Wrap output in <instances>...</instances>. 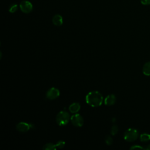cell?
I'll list each match as a JSON object with an SVG mask.
<instances>
[{
  "label": "cell",
  "instance_id": "19",
  "mask_svg": "<svg viewBox=\"0 0 150 150\" xmlns=\"http://www.w3.org/2000/svg\"><path fill=\"white\" fill-rule=\"evenodd\" d=\"M141 2L142 4L145 5H150V0H141Z\"/></svg>",
  "mask_w": 150,
  "mask_h": 150
},
{
  "label": "cell",
  "instance_id": "7",
  "mask_svg": "<svg viewBox=\"0 0 150 150\" xmlns=\"http://www.w3.org/2000/svg\"><path fill=\"white\" fill-rule=\"evenodd\" d=\"M32 128H33L32 124L25 122H20L16 125V127L17 131L20 132H26Z\"/></svg>",
  "mask_w": 150,
  "mask_h": 150
},
{
  "label": "cell",
  "instance_id": "6",
  "mask_svg": "<svg viewBox=\"0 0 150 150\" xmlns=\"http://www.w3.org/2000/svg\"><path fill=\"white\" fill-rule=\"evenodd\" d=\"M60 96V91L59 90L55 87H52L49 88L46 93V97L49 100H54L59 97Z\"/></svg>",
  "mask_w": 150,
  "mask_h": 150
},
{
  "label": "cell",
  "instance_id": "11",
  "mask_svg": "<svg viewBox=\"0 0 150 150\" xmlns=\"http://www.w3.org/2000/svg\"><path fill=\"white\" fill-rule=\"evenodd\" d=\"M142 72L145 76H150V62H148L144 64L142 68Z\"/></svg>",
  "mask_w": 150,
  "mask_h": 150
},
{
  "label": "cell",
  "instance_id": "13",
  "mask_svg": "<svg viewBox=\"0 0 150 150\" xmlns=\"http://www.w3.org/2000/svg\"><path fill=\"white\" fill-rule=\"evenodd\" d=\"M140 140L142 142H147L150 140V135L146 133L142 134L140 135Z\"/></svg>",
  "mask_w": 150,
  "mask_h": 150
},
{
  "label": "cell",
  "instance_id": "5",
  "mask_svg": "<svg viewBox=\"0 0 150 150\" xmlns=\"http://www.w3.org/2000/svg\"><path fill=\"white\" fill-rule=\"evenodd\" d=\"M71 122L73 125L77 127H81L84 124V120L82 116L79 114H74L70 118Z\"/></svg>",
  "mask_w": 150,
  "mask_h": 150
},
{
  "label": "cell",
  "instance_id": "17",
  "mask_svg": "<svg viewBox=\"0 0 150 150\" xmlns=\"http://www.w3.org/2000/svg\"><path fill=\"white\" fill-rule=\"evenodd\" d=\"M64 145H65V142L62 140L57 141V143L56 144V147L58 148H63L64 146Z\"/></svg>",
  "mask_w": 150,
  "mask_h": 150
},
{
  "label": "cell",
  "instance_id": "14",
  "mask_svg": "<svg viewBox=\"0 0 150 150\" xmlns=\"http://www.w3.org/2000/svg\"><path fill=\"white\" fill-rule=\"evenodd\" d=\"M18 5L16 4H15V3H14V4H12L9 6L8 11L11 13H15L18 10Z\"/></svg>",
  "mask_w": 150,
  "mask_h": 150
},
{
  "label": "cell",
  "instance_id": "18",
  "mask_svg": "<svg viewBox=\"0 0 150 150\" xmlns=\"http://www.w3.org/2000/svg\"><path fill=\"white\" fill-rule=\"evenodd\" d=\"M131 149H144V147L140 146V145H133L132 146L131 148H130Z\"/></svg>",
  "mask_w": 150,
  "mask_h": 150
},
{
  "label": "cell",
  "instance_id": "12",
  "mask_svg": "<svg viewBox=\"0 0 150 150\" xmlns=\"http://www.w3.org/2000/svg\"><path fill=\"white\" fill-rule=\"evenodd\" d=\"M57 148L56 144H54L53 143H47L45 144L42 149L45 150H54Z\"/></svg>",
  "mask_w": 150,
  "mask_h": 150
},
{
  "label": "cell",
  "instance_id": "10",
  "mask_svg": "<svg viewBox=\"0 0 150 150\" xmlns=\"http://www.w3.org/2000/svg\"><path fill=\"white\" fill-rule=\"evenodd\" d=\"M80 109V105L79 103H73L69 107V110L72 114L77 113Z\"/></svg>",
  "mask_w": 150,
  "mask_h": 150
},
{
  "label": "cell",
  "instance_id": "2",
  "mask_svg": "<svg viewBox=\"0 0 150 150\" xmlns=\"http://www.w3.org/2000/svg\"><path fill=\"white\" fill-rule=\"evenodd\" d=\"M70 118L69 112L66 111H61L57 114L56 121L59 126H64L68 124Z\"/></svg>",
  "mask_w": 150,
  "mask_h": 150
},
{
  "label": "cell",
  "instance_id": "15",
  "mask_svg": "<svg viewBox=\"0 0 150 150\" xmlns=\"http://www.w3.org/2000/svg\"><path fill=\"white\" fill-rule=\"evenodd\" d=\"M118 132V127L117 125H114L112 126L111 128V131H110V132H111V134L112 135H116Z\"/></svg>",
  "mask_w": 150,
  "mask_h": 150
},
{
  "label": "cell",
  "instance_id": "9",
  "mask_svg": "<svg viewBox=\"0 0 150 150\" xmlns=\"http://www.w3.org/2000/svg\"><path fill=\"white\" fill-rule=\"evenodd\" d=\"M52 22L55 26H62L63 23L62 16L59 14L55 15L54 16H53L52 18Z\"/></svg>",
  "mask_w": 150,
  "mask_h": 150
},
{
  "label": "cell",
  "instance_id": "16",
  "mask_svg": "<svg viewBox=\"0 0 150 150\" xmlns=\"http://www.w3.org/2000/svg\"><path fill=\"white\" fill-rule=\"evenodd\" d=\"M105 142L106 143L107 145H111L112 143V137L110 135H108L105 137Z\"/></svg>",
  "mask_w": 150,
  "mask_h": 150
},
{
  "label": "cell",
  "instance_id": "20",
  "mask_svg": "<svg viewBox=\"0 0 150 150\" xmlns=\"http://www.w3.org/2000/svg\"><path fill=\"white\" fill-rule=\"evenodd\" d=\"M144 149H145L146 150H150V144L148 145L145 148H144Z\"/></svg>",
  "mask_w": 150,
  "mask_h": 150
},
{
  "label": "cell",
  "instance_id": "1",
  "mask_svg": "<svg viewBox=\"0 0 150 150\" xmlns=\"http://www.w3.org/2000/svg\"><path fill=\"white\" fill-rule=\"evenodd\" d=\"M103 101L102 94L98 91L89 92L86 96V102L87 104L93 107L100 106Z\"/></svg>",
  "mask_w": 150,
  "mask_h": 150
},
{
  "label": "cell",
  "instance_id": "3",
  "mask_svg": "<svg viewBox=\"0 0 150 150\" xmlns=\"http://www.w3.org/2000/svg\"><path fill=\"white\" fill-rule=\"evenodd\" d=\"M138 137V132L135 128H128L127 129L124 135V138L128 142L135 141Z\"/></svg>",
  "mask_w": 150,
  "mask_h": 150
},
{
  "label": "cell",
  "instance_id": "8",
  "mask_svg": "<svg viewBox=\"0 0 150 150\" xmlns=\"http://www.w3.org/2000/svg\"><path fill=\"white\" fill-rule=\"evenodd\" d=\"M116 101V97L114 94H109L104 98V104L106 105H112Z\"/></svg>",
  "mask_w": 150,
  "mask_h": 150
},
{
  "label": "cell",
  "instance_id": "4",
  "mask_svg": "<svg viewBox=\"0 0 150 150\" xmlns=\"http://www.w3.org/2000/svg\"><path fill=\"white\" fill-rule=\"evenodd\" d=\"M19 8L21 11L25 13H29L33 9V5L30 1L25 0L22 1L19 4Z\"/></svg>",
  "mask_w": 150,
  "mask_h": 150
}]
</instances>
